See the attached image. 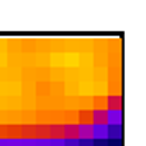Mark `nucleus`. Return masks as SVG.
Masks as SVG:
<instances>
[{
	"mask_svg": "<svg viewBox=\"0 0 146 146\" xmlns=\"http://www.w3.org/2000/svg\"><path fill=\"white\" fill-rule=\"evenodd\" d=\"M77 125H94V122H91V108L77 110Z\"/></svg>",
	"mask_w": 146,
	"mask_h": 146,
	"instance_id": "f257e3e1",
	"label": "nucleus"
},
{
	"mask_svg": "<svg viewBox=\"0 0 146 146\" xmlns=\"http://www.w3.org/2000/svg\"><path fill=\"white\" fill-rule=\"evenodd\" d=\"M120 106H122V103H120V96L115 94V96H110V98H108V103H106V110H120Z\"/></svg>",
	"mask_w": 146,
	"mask_h": 146,
	"instance_id": "f03ea898",
	"label": "nucleus"
}]
</instances>
